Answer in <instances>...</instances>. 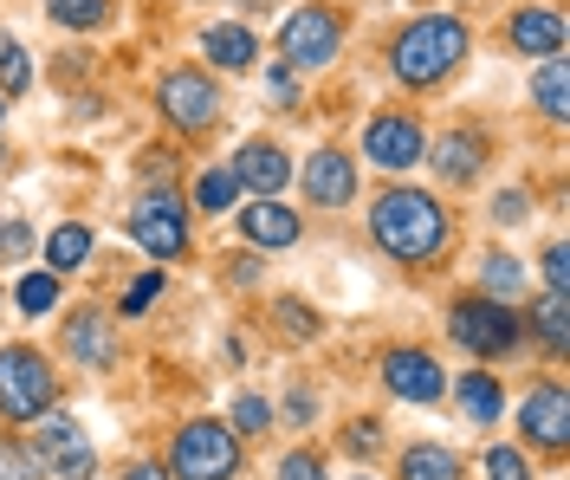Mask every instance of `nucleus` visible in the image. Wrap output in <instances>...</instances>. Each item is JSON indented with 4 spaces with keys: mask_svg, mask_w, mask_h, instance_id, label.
<instances>
[{
    "mask_svg": "<svg viewBox=\"0 0 570 480\" xmlns=\"http://www.w3.org/2000/svg\"><path fill=\"white\" fill-rule=\"evenodd\" d=\"M402 480H461V454L441 442H415L402 454Z\"/></svg>",
    "mask_w": 570,
    "mask_h": 480,
    "instance_id": "obj_21",
    "label": "nucleus"
},
{
    "mask_svg": "<svg viewBox=\"0 0 570 480\" xmlns=\"http://www.w3.org/2000/svg\"><path fill=\"white\" fill-rule=\"evenodd\" d=\"M370 234L402 266H428L448 247V208L434 195H422V188H390V195L370 202Z\"/></svg>",
    "mask_w": 570,
    "mask_h": 480,
    "instance_id": "obj_1",
    "label": "nucleus"
},
{
    "mask_svg": "<svg viewBox=\"0 0 570 480\" xmlns=\"http://www.w3.org/2000/svg\"><path fill=\"white\" fill-rule=\"evenodd\" d=\"M266 422H273V403L266 396H240L234 403V435H266Z\"/></svg>",
    "mask_w": 570,
    "mask_h": 480,
    "instance_id": "obj_31",
    "label": "nucleus"
},
{
    "mask_svg": "<svg viewBox=\"0 0 570 480\" xmlns=\"http://www.w3.org/2000/svg\"><path fill=\"white\" fill-rule=\"evenodd\" d=\"M130 234H137V247L149 259H181L188 247V227H181V202L163 188V195H142L137 208H130Z\"/></svg>",
    "mask_w": 570,
    "mask_h": 480,
    "instance_id": "obj_9",
    "label": "nucleus"
},
{
    "mask_svg": "<svg viewBox=\"0 0 570 480\" xmlns=\"http://www.w3.org/2000/svg\"><path fill=\"white\" fill-rule=\"evenodd\" d=\"M487 480H532V468H525V448H487Z\"/></svg>",
    "mask_w": 570,
    "mask_h": 480,
    "instance_id": "obj_30",
    "label": "nucleus"
},
{
    "mask_svg": "<svg viewBox=\"0 0 570 480\" xmlns=\"http://www.w3.org/2000/svg\"><path fill=\"white\" fill-rule=\"evenodd\" d=\"M240 474V435L227 422H188L176 435V454H169V480H234Z\"/></svg>",
    "mask_w": 570,
    "mask_h": 480,
    "instance_id": "obj_4",
    "label": "nucleus"
},
{
    "mask_svg": "<svg viewBox=\"0 0 570 480\" xmlns=\"http://www.w3.org/2000/svg\"><path fill=\"white\" fill-rule=\"evenodd\" d=\"M466 27L454 13H422V20H409L390 46V72L409 85V91H428V85H441V78L454 72L466 59Z\"/></svg>",
    "mask_w": 570,
    "mask_h": 480,
    "instance_id": "obj_2",
    "label": "nucleus"
},
{
    "mask_svg": "<svg viewBox=\"0 0 570 480\" xmlns=\"http://www.w3.org/2000/svg\"><path fill=\"white\" fill-rule=\"evenodd\" d=\"M46 13L59 27H71V33H98L110 20V0H46Z\"/></svg>",
    "mask_w": 570,
    "mask_h": 480,
    "instance_id": "obj_26",
    "label": "nucleus"
},
{
    "mask_svg": "<svg viewBox=\"0 0 570 480\" xmlns=\"http://www.w3.org/2000/svg\"><path fill=\"white\" fill-rule=\"evenodd\" d=\"M480 286H487V298H512V293H525V259H512V254H487V259H480Z\"/></svg>",
    "mask_w": 570,
    "mask_h": 480,
    "instance_id": "obj_25",
    "label": "nucleus"
},
{
    "mask_svg": "<svg viewBox=\"0 0 570 480\" xmlns=\"http://www.w3.org/2000/svg\"><path fill=\"white\" fill-rule=\"evenodd\" d=\"M454 403H461L466 422H499V409H505V396H499V383L487 376V370H466L461 383H454Z\"/></svg>",
    "mask_w": 570,
    "mask_h": 480,
    "instance_id": "obj_20",
    "label": "nucleus"
},
{
    "mask_svg": "<svg viewBox=\"0 0 570 480\" xmlns=\"http://www.w3.org/2000/svg\"><path fill=\"white\" fill-rule=\"evenodd\" d=\"M519 429H525V442L551 448V454H564V448H570L564 383H532V390H525V409H519Z\"/></svg>",
    "mask_w": 570,
    "mask_h": 480,
    "instance_id": "obj_11",
    "label": "nucleus"
},
{
    "mask_svg": "<svg viewBox=\"0 0 570 480\" xmlns=\"http://www.w3.org/2000/svg\"><path fill=\"white\" fill-rule=\"evenodd\" d=\"M85 259H91V227H78V222L52 227V241H46V273H78Z\"/></svg>",
    "mask_w": 570,
    "mask_h": 480,
    "instance_id": "obj_22",
    "label": "nucleus"
},
{
    "mask_svg": "<svg viewBox=\"0 0 570 480\" xmlns=\"http://www.w3.org/2000/svg\"><path fill=\"white\" fill-rule=\"evenodd\" d=\"M363 480H370V474H363Z\"/></svg>",
    "mask_w": 570,
    "mask_h": 480,
    "instance_id": "obj_44",
    "label": "nucleus"
},
{
    "mask_svg": "<svg viewBox=\"0 0 570 480\" xmlns=\"http://www.w3.org/2000/svg\"><path fill=\"white\" fill-rule=\"evenodd\" d=\"M0 117H7V98H0Z\"/></svg>",
    "mask_w": 570,
    "mask_h": 480,
    "instance_id": "obj_43",
    "label": "nucleus"
},
{
    "mask_svg": "<svg viewBox=\"0 0 570 480\" xmlns=\"http://www.w3.org/2000/svg\"><path fill=\"white\" fill-rule=\"evenodd\" d=\"M13 305H20L27 319H46V312L59 305V273H27L20 293H13Z\"/></svg>",
    "mask_w": 570,
    "mask_h": 480,
    "instance_id": "obj_28",
    "label": "nucleus"
},
{
    "mask_svg": "<svg viewBox=\"0 0 570 480\" xmlns=\"http://www.w3.org/2000/svg\"><path fill=\"white\" fill-rule=\"evenodd\" d=\"M33 254V234L27 222H0V259H27Z\"/></svg>",
    "mask_w": 570,
    "mask_h": 480,
    "instance_id": "obj_34",
    "label": "nucleus"
},
{
    "mask_svg": "<svg viewBox=\"0 0 570 480\" xmlns=\"http://www.w3.org/2000/svg\"><path fill=\"white\" fill-rule=\"evenodd\" d=\"M39 468L46 474H66V480H91L98 474V454H91V442H85V429H78V415H39Z\"/></svg>",
    "mask_w": 570,
    "mask_h": 480,
    "instance_id": "obj_7",
    "label": "nucleus"
},
{
    "mask_svg": "<svg viewBox=\"0 0 570 480\" xmlns=\"http://www.w3.org/2000/svg\"><path fill=\"white\" fill-rule=\"evenodd\" d=\"M448 332H454V344L461 351H473V357H505V351H519V312H505L499 298H454V312H448Z\"/></svg>",
    "mask_w": 570,
    "mask_h": 480,
    "instance_id": "obj_5",
    "label": "nucleus"
},
{
    "mask_svg": "<svg viewBox=\"0 0 570 480\" xmlns=\"http://www.w3.org/2000/svg\"><path fill=\"white\" fill-rule=\"evenodd\" d=\"M202 52H208L220 72H247L253 52H259V39H253L247 27H208V33H202Z\"/></svg>",
    "mask_w": 570,
    "mask_h": 480,
    "instance_id": "obj_19",
    "label": "nucleus"
},
{
    "mask_svg": "<svg viewBox=\"0 0 570 480\" xmlns=\"http://www.w3.org/2000/svg\"><path fill=\"white\" fill-rule=\"evenodd\" d=\"M305 195H312V208H344L356 195V169L344 149H318L312 163H305Z\"/></svg>",
    "mask_w": 570,
    "mask_h": 480,
    "instance_id": "obj_14",
    "label": "nucleus"
},
{
    "mask_svg": "<svg viewBox=\"0 0 570 480\" xmlns=\"http://www.w3.org/2000/svg\"><path fill=\"white\" fill-rule=\"evenodd\" d=\"M532 332L544 337V357L564 364V293H544L532 305Z\"/></svg>",
    "mask_w": 570,
    "mask_h": 480,
    "instance_id": "obj_23",
    "label": "nucleus"
},
{
    "mask_svg": "<svg viewBox=\"0 0 570 480\" xmlns=\"http://www.w3.org/2000/svg\"><path fill=\"white\" fill-rule=\"evenodd\" d=\"M512 46L519 52H532V59H558L564 52V20L551 13V7H525V13H512Z\"/></svg>",
    "mask_w": 570,
    "mask_h": 480,
    "instance_id": "obj_17",
    "label": "nucleus"
},
{
    "mask_svg": "<svg viewBox=\"0 0 570 480\" xmlns=\"http://www.w3.org/2000/svg\"><path fill=\"white\" fill-rule=\"evenodd\" d=\"M59 344H66L71 364H85V370L117 364V332H110V312H98V305H78L66 319V332H59Z\"/></svg>",
    "mask_w": 570,
    "mask_h": 480,
    "instance_id": "obj_12",
    "label": "nucleus"
},
{
    "mask_svg": "<svg viewBox=\"0 0 570 480\" xmlns=\"http://www.w3.org/2000/svg\"><path fill=\"white\" fill-rule=\"evenodd\" d=\"M234 195H240L234 169H202V176H195V208H202V215H227Z\"/></svg>",
    "mask_w": 570,
    "mask_h": 480,
    "instance_id": "obj_27",
    "label": "nucleus"
},
{
    "mask_svg": "<svg viewBox=\"0 0 570 480\" xmlns=\"http://www.w3.org/2000/svg\"><path fill=\"white\" fill-rule=\"evenodd\" d=\"M156 105H163V117L176 130H208L214 117H220V91H214L208 72H163Z\"/></svg>",
    "mask_w": 570,
    "mask_h": 480,
    "instance_id": "obj_8",
    "label": "nucleus"
},
{
    "mask_svg": "<svg viewBox=\"0 0 570 480\" xmlns=\"http://www.w3.org/2000/svg\"><path fill=\"white\" fill-rule=\"evenodd\" d=\"M337 46H344V20H337L331 7H298V13L285 20V33H279L285 66H298V72L331 66V59H337Z\"/></svg>",
    "mask_w": 570,
    "mask_h": 480,
    "instance_id": "obj_6",
    "label": "nucleus"
},
{
    "mask_svg": "<svg viewBox=\"0 0 570 480\" xmlns=\"http://www.w3.org/2000/svg\"><path fill=\"white\" fill-rule=\"evenodd\" d=\"M59 403V376L39 357L33 344H7L0 351V415L7 422H39Z\"/></svg>",
    "mask_w": 570,
    "mask_h": 480,
    "instance_id": "obj_3",
    "label": "nucleus"
},
{
    "mask_svg": "<svg viewBox=\"0 0 570 480\" xmlns=\"http://www.w3.org/2000/svg\"><path fill=\"white\" fill-rule=\"evenodd\" d=\"M124 480H169V468H156V461H137V468H124Z\"/></svg>",
    "mask_w": 570,
    "mask_h": 480,
    "instance_id": "obj_42",
    "label": "nucleus"
},
{
    "mask_svg": "<svg viewBox=\"0 0 570 480\" xmlns=\"http://www.w3.org/2000/svg\"><path fill=\"white\" fill-rule=\"evenodd\" d=\"M279 325H285V337H318V319L298 298H279Z\"/></svg>",
    "mask_w": 570,
    "mask_h": 480,
    "instance_id": "obj_33",
    "label": "nucleus"
},
{
    "mask_svg": "<svg viewBox=\"0 0 570 480\" xmlns=\"http://www.w3.org/2000/svg\"><path fill=\"white\" fill-rule=\"evenodd\" d=\"M383 383H390L402 403H434L448 390V376H441V364L428 351H390L383 357Z\"/></svg>",
    "mask_w": 570,
    "mask_h": 480,
    "instance_id": "obj_13",
    "label": "nucleus"
},
{
    "mask_svg": "<svg viewBox=\"0 0 570 480\" xmlns=\"http://www.w3.org/2000/svg\"><path fill=\"white\" fill-rule=\"evenodd\" d=\"M27 85H33L27 46H20L13 33H0V98H27Z\"/></svg>",
    "mask_w": 570,
    "mask_h": 480,
    "instance_id": "obj_24",
    "label": "nucleus"
},
{
    "mask_svg": "<svg viewBox=\"0 0 570 480\" xmlns=\"http://www.w3.org/2000/svg\"><path fill=\"white\" fill-rule=\"evenodd\" d=\"M312 390H292V396H285V422H298V429H305V422H318V415H312Z\"/></svg>",
    "mask_w": 570,
    "mask_h": 480,
    "instance_id": "obj_39",
    "label": "nucleus"
},
{
    "mask_svg": "<svg viewBox=\"0 0 570 480\" xmlns=\"http://www.w3.org/2000/svg\"><path fill=\"white\" fill-rule=\"evenodd\" d=\"M240 234H247L253 247H292L298 241V215L279 208L273 195H259L253 208H240Z\"/></svg>",
    "mask_w": 570,
    "mask_h": 480,
    "instance_id": "obj_18",
    "label": "nucleus"
},
{
    "mask_svg": "<svg viewBox=\"0 0 570 480\" xmlns=\"http://www.w3.org/2000/svg\"><path fill=\"white\" fill-rule=\"evenodd\" d=\"M363 156H370L376 169H415V163L428 156V137H422V124H415V117L383 111V117H370V124H363Z\"/></svg>",
    "mask_w": 570,
    "mask_h": 480,
    "instance_id": "obj_10",
    "label": "nucleus"
},
{
    "mask_svg": "<svg viewBox=\"0 0 570 480\" xmlns=\"http://www.w3.org/2000/svg\"><path fill=\"white\" fill-rule=\"evenodd\" d=\"M46 468H39L33 448H0V480H39Z\"/></svg>",
    "mask_w": 570,
    "mask_h": 480,
    "instance_id": "obj_32",
    "label": "nucleus"
},
{
    "mask_svg": "<svg viewBox=\"0 0 570 480\" xmlns=\"http://www.w3.org/2000/svg\"><path fill=\"white\" fill-rule=\"evenodd\" d=\"M266 91H273L279 105H298V78H292V66H273V72H266Z\"/></svg>",
    "mask_w": 570,
    "mask_h": 480,
    "instance_id": "obj_38",
    "label": "nucleus"
},
{
    "mask_svg": "<svg viewBox=\"0 0 570 480\" xmlns=\"http://www.w3.org/2000/svg\"><path fill=\"white\" fill-rule=\"evenodd\" d=\"M532 98H538V111L551 117V124L564 117V59H544V66H538V85H532Z\"/></svg>",
    "mask_w": 570,
    "mask_h": 480,
    "instance_id": "obj_29",
    "label": "nucleus"
},
{
    "mask_svg": "<svg viewBox=\"0 0 570 480\" xmlns=\"http://www.w3.org/2000/svg\"><path fill=\"white\" fill-rule=\"evenodd\" d=\"M383 442V429H376V422H356L351 435H344V448H351V454H363V448H376Z\"/></svg>",
    "mask_w": 570,
    "mask_h": 480,
    "instance_id": "obj_41",
    "label": "nucleus"
},
{
    "mask_svg": "<svg viewBox=\"0 0 570 480\" xmlns=\"http://www.w3.org/2000/svg\"><path fill=\"white\" fill-rule=\"evenodd\" d=\"M285 176H292V163H285L279 144H266V137L240 144V156H234V183L240 188H253V195H279Z\"/></svg>",
    "mask_w": 570,
    "mask_h": 480,
    "instance_id": "obj_15",
    "label": "nucleus"
},
{
    "mask_svg": "<svg viewBox=\"0 0 570 480\" xmlns=\"http://www.w3.org/2000/svg\"><path fill=\"white\" fill-rule=\"evenodd\" d=\"M279 480H324V461L298 448V454H285V461H279Z\"/></svg>",
    "mask_w": 570,
    "mask_h": 480,
    "instance_id": "obj_37",
    "label": "nucleus"
},
{
    "mask_svg": "<svg viewBox=\"0 0 570 480\" xmlns=\"http://www.w3.org/2000/svg\"><path fill=\"white\" fill-rule=\"evenodd\" d=\"M480 169H487V137H480V130H448V137L434 144V176H441V183L466 188Z\"/></svg>",
    "mask_w": 570,
    "mask_h": 480,
    "instance_id": "obj_16",
    "label": "nucleus"
},
{
    "mask_svg": "<svg viewBox=\"0 0 570 480\" xmlns=\"http://www.w3.org/2000/svg\"><path fill=\"white\" fill-rule=\"evenodd\" d=\"M564 247H544V286H551V293H564Z\"/></svg>",
    "mask_w": 570,
    "mask_h": 480,
    "instance_id": "obj_40",
    "label": "nucleus"
},
{
    "mask_svg": "<svg viewBox=\"0 0 570 480\" xmlns=\"http://www.w3.org/2000/svg\"><path fill=\"white\" fill-rule=\"evenodd\" d=\"M156 293H163V273H142L137 286L124 293V312H130V319H137V312H149V305H156Z\"/></svg>",
    "mask_w": 570,
    "mask_h": 480,
    "instance_id": "obj_35",
    "label": "nucleus"
},
{
    "mask_svg": "<svg viewBox=\"0 0 570 480\" xmlns=\"http://www.w3.org/2000/svg\"><path fill=\"white\" fill-rule=\"evenodd\" d=\"M525 215H532V195H519V188H505V195L493 202V222H499V227L525 222Z\"/></svg>",
    "mask_w": 570,
    "mask_h": 480,
    "instance_id": "obj_36",
    "label": "nucleus"
}]
</instances>
